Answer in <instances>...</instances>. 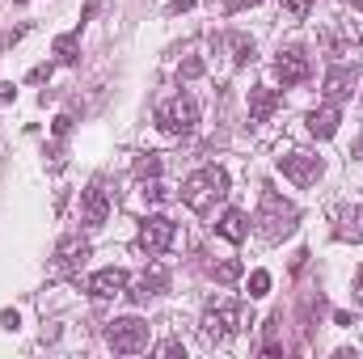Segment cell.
<instances>
[{"label": "cell", "instance_id": "obj_30", "mask_svg": "<svg viewBox=\"0 0 363 359\" xmlns=\"http://www.w3.org/2000/svg\"><path fill=\"white\" fill-rule=\"evenodd\" d=\"M355 304L363 309V267H359V275H355Z\"/></svg>", "mask_w": 363, "mask_h": 359}, {"label": "cell", "instance_id": "obj_24", "mask_svg": "<svg viewBox=\"0 0 363 359\" xmlns=\"http://www.w3.org/2000/svg\"><path fill=\"white\" fill-rule=\"evenodd\" d=\"M267 292H271V275H267V270H254V275H250V296L258 300V296H267Z\"/></svg>", "mask_w": 363, "mask_h": 359}, {"label": "cell", "instance_id": "obj_9", "mask_svg": "<svg viewBox=\"0 0 363 359\" xmlns=\"http://www.w3.org/2000/svg\"><path fill=\"white\" fill-rule=\"evenodd\" d=\"M279 170H283V178H291L296 186H313L321 178V157H313V153H283Z\"/></svg>", "mask_w": 363, "mask_h": 359}, {"label": "cell", "instance_id": "obj_7", "mask_svg": "<svg viewBox=\"0 0 363 359\" xmlns=\"http://www.w3.org/2000/svg\"><path fill=\"white\" fill-rule=\"evenodd\" d=\"M110 207H114V194L106 190V182L93 178L85 190H81V220L89 224V228H101L106 220H110Z\"/></svg>", "mask_w": 363, "mask_h": 359}, {"label": "cell", "instance_id": "obj_25", "mask_svg": "<svg viewBox=\"0 0 363 359\" xmlns=\"http://www.w3.org/2000/svg\"><path fill=\"white\" fill-rule=\"evenodd\" d=\"M178 77H182V81H194V77H203V60H199V55H190V60H182Z\"/></svg>", "mask_w": 363, "mask_h": 359}, {"label": "cell", "instance_id": "obj_10", "mask_svg": "<svg viewBox=\"0 0 363 359\" xmlns=\"http://www.w3.org/2000/svg\"><path fill=\"white\" fill-rule=\"evenodd\" d=\"M85 258H89V241H85L81 233H68V237H60V245H55V258H51V267L60 270V275H72V270L85 267Z\"/></svg>", "mask_w": 363, "mask_h": 359}, {"label": "cell", "instance_id": "obj_21", "mask_svg": "<svg viewBox=\"0 0 363 359\" xmlns=\"http://www.w3.org/2000/svg\"><path fill=\"white\" fill-rule=\"evenodd\" d=\"M211 275H216V283H237L241 279V263L237 258H224V263L211 267Z\"/></svg>", "mask_w": 363, "mask_h": 359}, {"label": "cell", "instance_id": "obj_2", "mask_svg": "<svg viewBox=\"0 0 363 359\" xmlns=\"http://www.w3.org/2000/svg\"><path fill=\"white\" fill-rule=\"evenodd\" d=\"M224 199H228V174L220 165H203L182 182V203L199 216L216 211V203H224Z\"/></svg>", "mask_w": 363, "mask_h": 359}, {"label": "cell", "instance_id": "obj_16", "mask_svg": "<svg viewBox=\"0 0 363 359\" xmlns=\"http://www.w3.org/2000/svg\"><path fill=\"white\" fill-rule=\"evenodd\" d=\"M216 233H220L224 241H233V245H241V241L250 237V220H245V211H237V207H228V211L220 216V224H216Z\"/></svg>", "mask_w": 363, "mask_h": 359}, {"label": "cell", "instance_id": "obj_33", "mask_svg": "<svg viewBox=\"0 0 363 359\" xmlns=\"http://www.w3.org/2000/svg\"><path fill=\"white\" fill-rule=\"evenodd\" d=\"M355 9H359V13H363V0H355Z\"/></svg>", "mask_w": 363, "mask_h": 359}, {"label": "cell", "instance_id": "obj_3", "mask_svg": "<svg viewBox=\"0 0 363 359\" xmlns=\"http://www.w3.org/2000/svg\"><path fill=\"white\" fill-rule=\"evenodd\" d=\"M241 330H245V304L241 300H211L199 317V334L207 347H220Z\"/></svg>", "mask_w": 363, "mask_h": 359}, {"label": "cell", "instance_id": "obj_20", "mask_svg": "<svg viewBox=\"0 0 363 359\" xmlns=\"http://www.w3.org/2000/svg\"><path fill=\"white\" fill-rule=\"evenodd\" d=\"M140 194H144V203H165L169 199V190H165L161 178H144L140 182Z\"/></svg>", "mask_w": 363, "mask_h": 359}, {"label": "cell", "instance_id": "obj_12", "mask_svg": "<svg viewBox=\"0 0 363 359\" xmlns=\"http://www.w3.org/2000/svg\"><path fill=\"white\" fill-rule=\"evenodd\" d=\"M355 85H359V68L355 64H334L325 72V97L330 101H347L355 93Z\"/></svg>", "mask_w": 363, "mask_h": 359}, {"label": "cell", "instance_id": "obj_32", "mask_svg": "<svg viewBox=\"0 0 363 359\" xmlns=\"http://www.w3.org/2000/svg\"><path fill=\"white\" fill-rule=\"evenodd\" d=\"M351 157H355V161H363V136L355 140V148H351Z\"/></svg>", "mask_w": 363, "mask_h": 359}, {"label": "cell", "instance_id": "obj_19", "mask_svg": "<svg viewBox=\"0 0 363 359\" xmlns=\"http://www.w3.org/2000/svg\"><path fill=\"white\" fill-rule=\"evenodd\" d=\"M308 9H313V0H279V17H287V21H304Z\"/></svg>", "mask_w": 363, "mask_h": 359}, {"label": "cell", "instance_id": "obj_18", "mask_svg": "<svg viewBox=\"0 0 363 359\" xmlns=\"http://www.w3.org/2000/svg\"><path fill=\"white\" fill-rule=\"evenodd\" d=\"M228 47H233V64L237 68H245V64H254V38H245V34H228Z\"/></svg>", "mask_w": 363, "mask_h": 359}, {"label": "cell", "instance_id": "obj_26", "mask_svg": "<svg viewBox=\"0 0 363 359\" xmlns=\"http://www.w3.org/2000/svg\"><path fill=\"white\" fill-rule=\"evenodd\" d=\"M68 131H72V118H68V114H60V118H55V140H64Z\"/></svg>", "mask_w": 363, "mask_h": 359}, {"label": "cell", "instance_id": "obj_23", "mask_svg": "<svg viewBox=\"0 0 363 359\" xmlns=\"http://www.w3.org/2000/svg\"><path fill=\"white\" fill-rule=\"evenodd\" d=\"M157 174H161V157H157V153H148V157H140V161H135V178H140V182L157 178Z\"/></svg>", "mask_w": 363, "mask_h": 359}, {"label": "cell", "instance_id": "obj_5", "mask_svg": "<svg viewBox=\"0 0 363 359\" xmlns=\"http://www.w3.org/2000/svg\"><path fill=\"white\" fill-rule=\"evenodd\" d=\"M106 343L118 355H135V351L148 347V321H140V317H114L106 326Z\"/></svg>", "mask_w": 363, "mask_h": 359}, {"label": "cell", "instance_id": "obj_11", "mask_svg": "<svg viewBox=\"0 0 363 359\" xmlns=\"http://www.w3.org/2000/svg\"><path fill=\"white\" fill-rule=\"evenodd\" d=\"M89 296L93 300H118V296H127V270L123 267L97 270L89 279Z\"/></svg>", "mask_w": 363, "mask_h": 359}, {"label": "cell", "instance_id": "obj_15", "mask_svg": "<svg viewBox=\"0 0 363 359\" xmlns=\"http://www.w3.org/2000/svg\"><path fill=\"white\" fill-rule=\"evenodd\" d=\"M274 110H279V89H271V85L250 89V118L254 123H271Z\"/></svg>", "mask_w": 363, "mask_h": 359}, {"label": "cell", "instance_id": "obj_6", "mask_svg": "<svg viewBox=\"0 0 363 359\" xmlns=\"http://www.w3.org/2000/svg\"><path fill=\"white\" fill-rule=\"evenodd\" d=\"M174 237H178V228H174L169 216H148V220L140 224V250H144L148 258H161V254L174 245Z\"/></svg>", "mask_w": 363, "mask_h": 359}, {"label": "cell", "instance_id": "obj_22", "mask_svg": "<svg viewBox=\"0 0 363 359\" xmlns=\"http://www.w3.org/2000/svg\"><path fill=\"white\" fill-rule=\"evenodd\" d=\"M55 55H60V64H77V34H60L55 38Z\"/></svg>", "mask_w": 363, "mask_h": 359}, {"label": "cell", "instance_id": "obj_1", "mask_svg": "<svg viewBox=\"0 0 363 359\" xmlns=\"http://www.w3.org/2000/svg\"><path fill=\"white\" fill-rule=\"evenodd\" d=\"M254 224H258V237H262V241H283V237L296 233V224H300V207H296L291 199H283L279 190L262 186V203H258Z\"/></svg>", "mask_w": 363, "mask_h": 359}, {"label": "cell", "instance_id": "obj_28", "mask_svg": "<svg viewBox=\"0 0 363 359\" xmlns=\"http://www.w3.org/2000/svg\"><path fill=\"white\" fill-rule=\"evenodd\" d=\"M194 4H199V0H169L165 13H186V9H194Z\"/></svg>", "mask_w": 363, "mask_h": 359}, {"label": "cell", "instance_id": "obj_31", "mask_svg": "<svg viewBox=\"0 0 363 359\" xmlns=\"http://www.w3.org/2000/svg\"><path fill=\"white\" fill-rule=\"evenodd\" d=\"M13 93H17V89H13V85L4 81V85H0V106H4V101H13Z\"/></svg>", "mask_w": 363, "mask_h": 359}, {"label": "cell", "instance_id": "obj_14", "mask_svg": "<svg viewBox=\"0 0 363 359\" xmlns=\"http://www.w3.org/2000/svg\"><path fill=\"white\" fill-rule=\"evenodd\" d=\"M169 287V270H165V263H152V267L144 270L140 279H135V300H152V296H161Z\"/></svg>", "mask_w": 363, "mask_h": 359}, {"label": "cell", "instance_id": "obj_4", "mask_svg": "<svg viewBox=\"0 0 363 359\" xmlns=\"http://www.w3.org/2000/svg\"><path fill=\"white\" fill-rule=\"evenodd\" d=\"M194 123H199V101H194L190 93H174V97L157 110V127H161L165 136H190Z\"/></svg>", "mask_w": 363, "mask_h": 359}, {"label": "cell", "instance_id": "obj_29", "mask_svg": "<svg viewBox=\"0 0 363 359\" xmlns=\"http://www.w3.org/2000/svg\"><path fill=\"white\" fill-rule=\"evenodd\" d=\"M161 355H186V347L182 343H161Z\"/></svg>", "mask_w": 363, "mask_h": 359}, {"label": "cell", "instance_id": "obj_8", "mask_svg": "<svg viewBox=\"0 0 363 359\" xmlns=\"http://www.w3.org/2000/svg\"><path fill=\"white\" fill-rule=\"evenodd\" d=\"M274 72H279V81L291 89V85H304V81H308V72H313V60H308V51H300V47H287V51H279V60H274Z\"/></svg>", "mask_w": 363, "mask_h": 359}, {"label": "cell", "instance_id": "obj_27", "mask_svg": "<svg viewBox=\"0 0 363 359\" xmlns=\"http://www.w3.org/2000/svg\"><path fill=\"white\" fill-rule=\"evenodd\" d=\"M254 4H258V0H224L228 13H245V9H254Z\"/></svg>", "mask_w": 363, "mask_h": 359}, {"label": "cell", "instance_id": "obj_13", "mask_svg": "<svg viewBox=\"0 0 363 359\" xmlns=\"http://www.w3.org/2000/svg\"><path fill=\"white\" fill-rule=\"evenodd\" d=\"M308 131L317 136V140H330L334 131H338V123H342V110H338V101H325V106H317V110H308Z\"/></svg>", "mask_w": 363, "mask_h": 359}, {"label": "cell", "instance_id": "obj_17", "mask_svg": "<svg viewBox=\"0 0 363 359\" xmlns=\"http://www.w3.org/2000/svg\"><path fill=\"white\" fill-rule=\"evenodd\" d=\"M334 220H338V237L342 241H363V211H359V203H342L338 211H334Z\"/></svg>", "mask_w": 363, "mask_h": 359}]
</instances>
